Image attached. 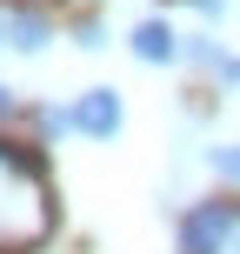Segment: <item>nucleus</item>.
<instances>
[{"mask_svg": "<svg viewBox=\"0 0 240 254\" xmlns=\"http://www.w3.org/2000/svg\"><path fill=\"white\" fill-rule=\"evenodd\" d=\"M47 228H53V201H47L40 154L0 140V254H20V248L47 241Z\"/></svg>", "mask_w": 240, "mask_h": 254, "instance_id": "f257e3e1", "label": "nucleus"}, {"mask_svg": "<svg viewBox=\"0 0 240 254\" xmlns=\"http://www.w3.org/2000/svg\"><path fill=\"white\" fill-rule=\"evenodd\" d=\"M240 248V207L220 201H193L180 214V254H234Z\"/></svg>", "mask_w": 240, "mask_h": 254, "instance_id": "f03ea898", "label": "nucleus"}, {"mask_svg": "<svg viewBox=\"0 0 240 254\" xmlns=\"http://www.w3.org/2000/svg\"><path fill=\"white\" fill-rule=\"evenodd\" d=\"M74 127L94 134V140H114V134H120V94H114V87H87V94L74 101Z\"/></svg>", "mask_w": 240, "mask_h": 254, "instance_id": "7ed1b4c3", "label": "nucleus"}, {"mask_svg": "<svg viewBox=\"0 0 240 254\" xmlns=\"http://www.w3.org/2000/svg\"><path fill=\"white\" fill-rule=\"evenodd\" d=\"M127 47H134V61H147V67H167V61H180V54H187V47H180V34H174L167 20H140Z\"/></svg>", "mask_w": 240, "mask_h": 254, "instance_id": "20e7f679", "label": "nucleus"}, {"mask_svg": "<svg viewBox=\"0 0 240 254\" xmlns=\"http://www.w3.org/2000/svg\"><path fill=\"white\" fill-rule=\"evenodd\" d=\"M7 40H13L20 54H40V47L53 40V13H47V7H7Z\"/></svg>", "mask_w": 240, "mask_h": 254, "instance_id": "39448f33", "label": "nucleus"}, {"mask_svg": "<svg viewBox=\"0 0 240 254\" xmlns=\"http://www.w3.org/2000/svg\"><path fill=\"white\" fill-rule=\"evenodd\" d=\"M187 61H193V67H214V74H227V67H234L227 54H220V40H187Z\"/></svg>", "mask_w": 240, "mask_h": 254, "instance_id": "423d86ee", "label": "nucleus"}, {"mask_svg": "<svg viewBox=\"0 0 240 254\" xmlns=\"http://www.w3.org/2000/svg\"><path fill=\"white\" fill-rule=\"evenodd\" d=\"M207 161H214V174H220V181H240V147H234V140H227V147H214Z\"/></svg>", "mask_w": 240, "mask_h": 254, "instance_id": "0eeeda50", "label": "nucleus"}, {"mask_svg": "<svg viewBox=\"0 0 240 254\" xmlns=\"http://www.w3.org/2000/svg\"><path fill=\"white\" fill-rule=\"evenodd\" d=\"M74 127V107H40V134H67Z\"/></svg>", "mask_w": 240, "mask_h": 254, "instance_id": "6e6552de", "label": "nucleus"}, {"mask_svg": "<svg viewBox=\"0 0 240 254\" xmlns=\"http://www.w3.org/2000/svg\"><path fill=\"white\" fill-rule=\"evenodd\" d=\"M187 7H200L207 20H220V13H227V0H187Z\"/></svg>", "mask_w": 240, "mask_h": 254, "instance_id": "1a4fd4ad", "label": "nucleus"}, {"mask_svg": "<svg viewBox=\"0 0 240 254\" xmlns=\"http://www.w3.org/2000/svg\"><path fill=\"white\" fill-rule=\"evenodd\" d=\"M13 114V87H0V121H7Z\"/></svg>", "mask_w": 240, "mask_h": 254, "instance_id": "9d476101", "label": "nucleus"}, {"mask_svg": "<svg viewBox=\"0 0 240 254\" xmlns=\"http://www.w3.org/2000/svg\"><path fill=\"white\" fill-rule=\"evenodd\" d=\"M0 47H7V13H0Z\"/></svg>", "mask_w": 240, "mask_h": 254, "instance_id": "9b49d317", "label": "nucleus"}, {"mask_svg": "<svg viewBox=\"0 0 240 254\" xmlns=\"http://www.w3.org/2000/svg\"><path fill=\"white\" fill-rule=\"evenodd\" d=\"M234 254H240V248H234Z\"/></svg>", "mask_w": 240, "mask_h": 254, "instance_id": "f8f14e48", "label": "nucleus"}]
</instances>
